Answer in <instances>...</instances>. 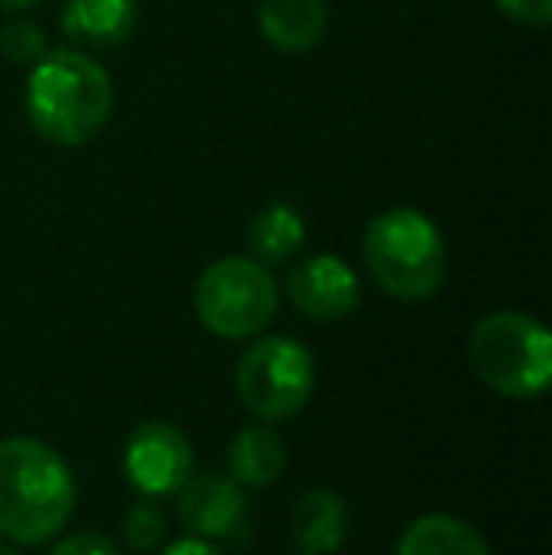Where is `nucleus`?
I'll return each instance as SVG.
<instances>
[{"label":"nucleus","mask_w":552,"mask_h":555,"mask_svg":"<svg viewBox=\"0 0 552 555\" xmlns=\"http://www.w3.org/2000/svg\"><path fill=\"white\" fill-rule=\"evenodd\" d=\"M23 114L46 144L84 147L111 125L114 80L84 50H50L27 73Z\"/></svg>","instance_id":"nucleus-1"},{"label":"nucleus","mask_w":552,"mask_h":555,"mask_svg":"<svg viewBox=\"0 0 552 555\" xmlns=\"http://www.w3.org/2000/svg\"><path fill=\"white\" fill-rule=\"evenodd\" d=\"M76 511V476L50 442L0 439V537L38 548L68 526Z\"/></svg>","instance_id":"nucleus-2"},{"label":"nucleus","mask_w":552,"mask_h":555,"mask_svg":"<svg viewBox=\"0 0 552 555\" xmlns=\"http://www.w3.org/2000/svg\"><path fill=\"white\" fill-rule=\"evenodd\" d=\"M363 264L390 299L424 302L447 280V242L432 216L398 205L363 227Z\"/></svg>","instance_id":"nucleus-3"},{"label":"nucleus","mask_w":552,"mask_h":555,"mask_svg":"<svg viewBox=\"0 0 552 555\" xmlns=\"http://www.w3.org/2000/svg\"><path fill=\"white\" fill-rule=\"evenodd\" d=\"M470 363L492 393L530 401L552 382V336L523 310H496L473 325Z\"/></svg>","instance_id":"nucleus-4"},{"label":"nucleus","mask_w":552,"mask_h":555,"mask_svg":"<svg viewBox=\"0 0 552 555\" xmlns=\"http://www.w3.org/2000/svg\"><path fill=\"white\" fill-rule=\"evenodd\" d=\"M280 287L269 264L254 261L251 254L220 257L197 276L193 310L201 325L220 340H251L266 333L277 318Z\"/></svg>","instance_id":"nucleus-5"},{"label":"nucleus","mask_w":552,"mask_h":555,"mask_svg":"<svg viewBox=\"0 0 552 555\" xmlns=\"http://www.w3.org/2000/svg\"><path fill=\"white\" fill-rule=\"evenodd\" d=\"M235 389L243 409L266 424L292 420L314 397V356L295 336H261L239 359Z\"/></svg>","instance_id":"nucleus-6"},{"label":"nucleus","mask_w":552,"mask_h":555,"mask_svg":"<svg viewBox=\"0 0 552 555\" xmlns=\"http://www.w3.org/2000/svg\"><path fill=\"white\" fill-rule=\"evenodd\" d=\"M178 521L190 537L213 544H246L251 541V503L246 488L228 473H193L178 488Z\"/></svg>","instance_id":"nucleus-7"},{"label":"nucleus","mask_w":552,"mask_h":555,"mask_svg":"<svg viewBox=\"0 0 552 555\" xmlns=\"http://www.w3.org/2000/svg\"><path fill=\"white\" fill-rule=\"evenodd\" d=\"M126 476L140 495H178L193 476V446L190 435L175 424H140L126 442Z\"/></svg>","instance_id":"nucleus-8"},{"label":"nucleus","mask_w":552,"mask_h":555,"mask_svg":"<svg viewBox=\"0 0 552 555\" xmlns=\"http://www.w3.org/2000/svg\"><path fill=\"white\" fill-rule=\"evenodd\" d=\"M284 292L292 307L310 322H341L360 307V276L333 254H310L287 272Z\"/></svg>","instance_id":"nucleus-9"},{"label":"nucleus","mask_w":552,"mask_h":555,"mask_svg":"<svg viewBox=\"0 0 552 555\" xmlns=\"http://www.w3.org/2000/svg\"><path fill=\"white\" fill-rule=\"evenodd\" d=\"M140 20L137 0H65L61 4V35L88 50H114L129 42Z\"/></svg>","instance_id":"nucleus-10"},{"label":"nucleus","mask_w":552,"mask_h":555,"mask_svg":"<svg viewBox=\"0 0 552 555\" xmlns=\"http://www.w3.org/2000/svg\"><path fill=\"white\" fill-rule=\"evenodd\" d=\"M292 541L299 555H333L348 541V503L333 488H307L292 506Z\"/></svg>","instance_id":"nucleus-11"},{"label":"nucleus","mask_w":552,"mask_h":555,"mask_svg":"<svg viewBox=\"0 0 552 555\" xmlns=\"http://www.w3.org/2000/svg\"><path fill=\"white\" fill-rule=\"evenodd\" d=\"M258 27L273 50L307 53L325 38L330 0H258Z\"/></svg>","instance_id":"nucleus-12"},{"label":"nucleus","mask_w":552,"mask_h":555,"mask_svg":"<svg viewBox=\"0 0 552 555\" xmlns=\"http://www.w3.org/2000/svg\"><path fill=\"white\" fill-rule=\"evenodd\" d=\"M287 446L269 424H254L231 439L228 446V476L243 488H269L284 476Z\"/></svg>","instance_id":"nucleus-13"},{"label":"nucleus","mask_w":552,"mask_h":555,"mask_svg":"<svg viewBox=\"0 0 552 555\" xmlns=\"http://www.w3.org/2000/svg\"><path fill=\"white\" fill-rule=\"evenodd\" d=\"M307 242V220L295 205L287 201H269L266 208L251 216L246 223V249L254 261L261 264H280L292 261Z\"/></svg>","instance_id":"nucleus-14"},{"label":"nucleus","mask_w":552,"mask_h":555,"mask_svg":"<svg viewBox=\"0 0 552 555\" xmlns=\"http://www.w3.org/2000/svg\"><path fill=\"white\" fill-rule=\"evenodd\" d=\"M394 555H492L485 537L454 514H424L401 533Z\"/></svg>","instance_id":"nucleus-15"},{"label":"nucleus","mask_w":552,"mask_h":555,"mask_svg":"<svg viewBox=\"0 0 552 555\" xmlns=\"http://www.w3.org/2000/svg\"><path fill=\"white\" fill-rule=\"evenodd\" d=\"M121 537L133 552H155L167 541V514L152 495H140L126 514H121Z\"/></svg>","instance_id":"nucleus-16"},{"label":"nucleus","mask_w":552,"mask_h":555,"mask_svg":"<svg viewBox=\"0 0 552 555\" xmlns=\"http://www.w3.org/2000/svg\"><path fill=\"white\" fill-rule=\"evenodd\" d=\"M46 53H50V42H46V30L38 27V23L15 15V20H8L4 27H0V57H4L8 65L30 68L35 61H42Z\"/></svg>","instance_id":"nucleus-17"},{"label":"nucleus","mask_w":552,"mask_h":555,"mask_svg":"<svg viewBox=\"0 0 552 555\" xmlns=\"http://www.w3.org/2000/svg\"><path fill=\"white\" fill-rule=\"evenodd\" d=\"M500 8L503 20L518 23V27H549L552 20V0H492Z\"/></svg>","instance_id":"nucleus-18"},{"label":"nucleus","mask_w":552,"mask_h":555,"mask_svg":"<svg viewBox=\"0 0 552 555\" xmlns=\"http://www.w3.org/2000/svg\"><path fill=\"white\" fill-rule=\"evenodd\" d=\"M50 555H121V548L111 541V537L91 533V529H84V533H68V537H61V541L53 544V552H50Z\"/></svg>","instance_id":"nucleus-19"},{"label":"nucleus","mask_w":552,"mask_h":555,"mask_svg":"<svg viewBox=\"0 0 552 555\" xmlns=\"http://www.w3.org/2000/svg\"><path fill=\"white\" fill-rule=\"evenodd\" d=\"M163 555H223V548L213 541H201V537H182V541L167 544Z\"/></svg>","instance_id":"nucleus-20"},{"label":"nucleus","mask_w":552,"mask_h":555,"mask_svg":"<svg viewBox=\"0 0 552 555\" xmlns=\"http://www.w3.org/2000/svg\"><path fill=\"white\" fill-rule=\"evenodd\" d=\"M42 0H0V12H8V15H23V12H30V8H38Z\"/></svg>","instance_id":"nucleus-21"},{"label":"nucleus","mask_w":552,"mask_h":555,"mask_svg":"<svg viewBox=\"0 0 552 555\" xmlns=\"http://www.w3.org/2000/svg\"><path fill=\"white\" fill-rule=\"evenodd\" d=\"M0 555H20V552H15V548H12V544H8V541H0Z\"/></svg>","instance_id":"nucleus-22"}]
</instances>
